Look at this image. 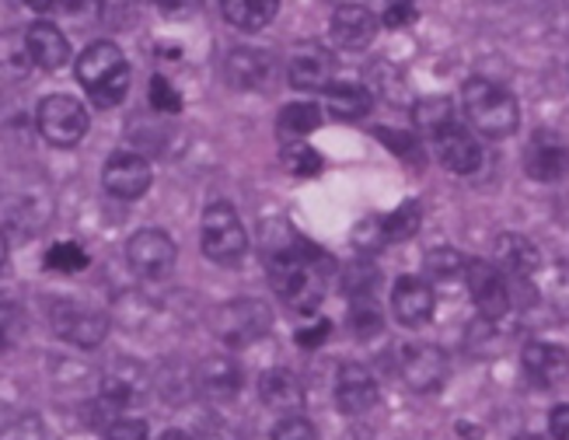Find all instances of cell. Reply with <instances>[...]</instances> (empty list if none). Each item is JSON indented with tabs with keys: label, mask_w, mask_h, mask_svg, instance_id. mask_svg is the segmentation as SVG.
I'll return each instance as SVG.
<instances>
[{
	"label": "cell",
	"mask_w": 569,
	"mask_h": 440,
	"mask_svg": "<svg viewBox=\"0 0 569 440\" xmlns=\"http://www.w3.org/2000/svg\"><path fill=\"white\" fill-rule=\"evenodd\" d=\"M517 440H541V437H531V433H528V437H517Z\"/></svg>",
	"instance_id": "681fc988"
},
{
	"label": "cell",
	"mask_w": 569,
	"mask_h": 440,
	"mask_svg": "<svg viewBox=\"0 0 569 440\" xmlns=\"http://www.w3.org/2000/svg\"><path fill=\"white\" fill-rule=\"evenodd\" d=\"M78 81L91 106L116 109L130 91V63L116 42H91L78 60Z\"/></svg>",
	"instance_id": "7a4b0ae2"
},
{
	"label": "cell",
	"mask_w": 569,
	"mask_h": 440,
	"mask_svg": "<svg viewBox=\"0 0 569 440\" xmlns=\"http://www.w3.org/2000/svg\"><path fill=\"white\" fill-rule=\"evenodd\" d=\"M24 8H32V11H39V14H46V11H53V0H21Z\"/></svg>",
	"instance_id": "f6af8a7d"
},
{
	"label": "cell",
	"mask_w": 569,
	"mask_h": 440,
	"mask_svg": "<svg viewBox=\"0 0 569 440\" xmlns=\"http://www.w3.org/2000/svg\"><path fill=\"white\" fill-rule=\"evenodd\" d=\"M433 290L427 280H419V277H402L399 283H395L391 290V308H395V318H399L402 326L409 329H419V326H427L430 318H433Z\"/></svg>",
	"instance_id": "4fadbf2b"
},
{
	"label": "cell",
	"mask_w": 569,
	"mask_h": 440,
	"mask_svg": "<svg viewBox=\"0 0 569 440\" xmlns=\"http://www.w3.org/2000/svg\"><path fill=\"white\" fill-rule=\"evenodd\" d=\"M161 440H192L189 433H182V430H164L161 433Z\"/></svg>",
	"instance_id": "bcb514c9"
},
{
	"label": "cell",
	"mask_w": 569,
	"mask_h": 440,
	"mask_svg": "<svg viewBox=\"0 0 569 440\" xmlns=\"http://www.w3.org/2000/svg\"><path fill=\"white\" fill-rule=\"evenodd\" d=\"M525 168L535 182H562L569 176V143L549 130L535 133L525 151Z\"/></svg>",
	"instance_id": "8fae6325"
},
{
	"label": "cell",
	"mask_w": 569,
	"mask_h": 440,
	"mask_svg": "<svg viewBox=\"0 0 569 440\" xmlns=\"http://www.w3.org/2000/svg\"><path fill=\"white\" fill-rule=\"evenodd\" d=\"M102 440H147V423L143 420H116Z\"/></svg>",
	"instance_id": "b9f144b4"
},
{
	"label": "cell",
	"mask_w": 569,
	"mask_h": 440,
	"mask_svg": "<svg viewBox=\"0 0 569 440\" xmlns=\"http://www.w3.org/2000/svg\"><path fill=\"white\" fill-rule=\"evenodd\" d=\"M269 266V283L280 298L301 311H311L321 301V273H318V256L308 244H277L266 259Z\"/></svg>",
	"instance_id": "6da1fadb"
},
{
	"label": "cell",
	"mask_w": 569,
	"mask_h": 440,
	"mask_svg": "<svg viewBox=\"0 0 569 440\" xmlns=\"http://www.w3.org/2000/svg\"><path fill=\"white\" fill-rule=\"evenodd\" d=\"M381 283V273L370 262H353V266H346V277H342V290L350 293L353 301H367L370 293L378 290Z\"/></svg>",
	"instance_id": "4316f807"
},
{
	"label": "cell",
	"mask_w": 569,
	"mask_h": 440,
	"mask_svg": "<svg viewBox=\"0 0 569 440\" xmlns=\"http://www.w3.org/2000/svg\"><path fill=\"white\" fill-rule=\"evenodd\" d=\"M238 367L231 360H207L203 367V388L210 396H234L238 391Z\"/></svg>",
	"instance_id": "f546056e"
},
{
	"label": "cell",
	"mask_w": 569,
	"mask_h": 440,
	"mask_svg": "<svg viewBox=\"0 0 569 440\" xmlns=\"http://www.w3.org/2000/svg\"><path fill=\"white\" fill-rule=\"evenodd\" d=\"M430 140H433L437 161L448 171H458V176H472V171L482 164V147H479V140L472 133L461 127V122H448V127L437 130Z\"/></svg>",
	"instance_id": "30bf717a"
},
{
	"label": "cell",
	"mask_w": 569,
	"mask_h": 440,
	"mask_svg": "<svg viewBox=\"0 0 569 440\" xmlns=\"http://www.w3.org/2000/svg\"><path fill=\"white\" fill-rule=\"evenodd\" d=\"M273 440H318V430L305 420V416H283L273 427Z\"/></svg>",
	"instance_id": "8d00e7d4"
},
{
	"label": "cell",
	"mask_w": 569,
	"mask_h": 440,
	"mask_svg": "<svg viewBox=\"0 0 569 440\" xmlns=\"http://www.w3.org/2000/svg\"><path fill=\"white\" fill-rule=\"evenodd\" d=\"M283 164H287L290 176L311 179V176H318V171H321V154L311 151V147H308L305 140H290V143L283 147Z\"/></svg>",
	"instance_id": "4dcf8cb0"
},
{
	"label": "cell",
	"mask_w": 569,
	"mask_h": 440,
	"mask_svg": "<svg viewBox=\"0 0 569 440\" xmlns=\"http://www.w3.org/2000/svg\"><path fill=\"white\" fill-rule=\"evenodd\" d=\"M29 46H24V36H8L0 39V70H11V73H21L29 67Z\"/></svg>",
	"instance_id": "d6a6232c"
},
{
	"label": "cell",
	"mask_w": 569,
	"mask_h": 440,
	"mask_svg": "<svg viewBox=\"0 0 569 440\" xmlns=\"http://www.w3.org/2000/svg\"><path fill=\"white\" fill-rule=\"evenodd\" d=\"M102 186L116 200H140V196L151 189V164L137 151H116L106 161Z\"/></svg>",
	"instance_id": "52a82bcc"
},
{
	"label": "cell",
	"mask_w": 569,
	"mask_h": 440,
	"mask_svg": "<svg viewBox=\"0 0 569 440\" xmlns=\"http://www.w3.org/2000/svg\"><path fill=\"white\" fill-rule=\"evenodd\" d=\"M412 119H416V127L423 130V133H437L443 130L448 122H455V102L448 94H433V98H419L416 109H412Z\"/></svg>",
	"instance_id": "484cf974"
},
{
	"label": "cell",
	"mask_w": 569,
	"mask_h": 440,
	"mask_svg": "<svg viewBox=\"0 0 569 440\" xmlns=\"http://www.w3.org/2000/svg\"><path fill=\"white\" fill-rule=\"evenodd\" d=\"M88 266V252L81 249L78 241H60L53 249L46 252V269H53V273H81Z\"/></svg>",
	"instance_id": "f1b7e54d"
},
{
	"label": "cell",
	"mask_w": 569,
	"mask_h": 440,
	"mask_svg": "<svg viewBox=\"0 0 569 440\" xmlns=\"http://www.w3.org/2000/svg\"><path fill=\"white\" fill-rule=\"evenodd\" d=\"M427 269H430L433 277H440V280H451V277H458L461 269H465V259L458 252H451V249H433L427 256Z\"/></svg>",
	"instance_id": "e575fe53"
},
{
	"label": "cell",
	"mask_w": 569,
	"mask_h": 440,
	"mask_svg": "<svg viewBox=\"0 0 569 440\" xmlns=\"http://www.w3.org/2000/svg\"><path fill=\"white\" fill-rule=\"evenodd\" d=\"M336 8H363V0H329Z\"/></svg>",
	"instance_id": "7dc6e473"
},
{
	"label": "cell",
	"mask_w": 569,
	"mask_h": 440,
	"mask_svg": "<svg viewBox=\"0 0 569 440\" xmlns=\"http://www.w3.org/2000/svg\"><path fill=\"white\" fill-rule=\"evenodd\" d=\"M353 241H357V249L360 252H381L385 244H388V234H385V217H367L360 220V228L353 231Z\"/></svg>",
	"instance_id": "1f68e13d"
},
{
	"label": "cell",
	"mask_w": 569,
	"mask_h": 440,
	"mask_svg": "<svg viewBox=\"0 0 569 440\" xmlns=\"http://www.w3.org/2000/svg\"><path fill=\"white\" fill-rule=\"evenodd\" d=\"M350 326L357 329V336H375V332H381V311L370 304V298L367 301H357L353 304V311H350Z\"/></svg>",
	"instance_id": "d590c367"
},
{
	"label": "cell",
	"mask_w": 569,
	"mask_h": 440,
	"mask_svg": "<svg viewBox=\"0 0 569 440\" xmlns=\"http://www.w3.org/2000/svg\"><path fill=\"white\" fill-rule=\"evenodd\" d=\"M525 371L538 388H556L569 378V353L556 342H531L525 350Z\"/></svg>",
	"instance_id": "2e32d148"
},
{
	"label": "cell",
	"mask_w": 569,
	"mask_h": 440,
	"mask_svg": "<svg viewBox=\"0 0 569 440\" xmlns=\"http://www.w3.org/2000/svg\"><path fill=\"white\" fill-rule=\"evenodd\" d=\"M419 14L416 0H385V11H381V21L388 24V29H406V24H412Z\"/></svg>",
	"instance_id": "74e56055"
},
{
	"label": "cell",
	"mask_w": 569,
	"mask_h": 440,
	"mask_svg": "<svg viewBox=\"0 0 569 440\" xmlns=\"http://www.w3.org/2000/svg\"><path fill=\"white\" fill-rule=\"evenodd\" d=\"M4 259H8V238L0 231V266H4Z\"/></svg>",
	"instance_id": "c3c4849f"
},
{
	"label": "cell",
	"mask_w": 569,
	"mask_h": 440,
	"mask_svg": "<svg viewBox=\"0 0 569 440\" xmlns=\"http://www.w3.org/2000/svg\"><path fill=\"white\" fill-rule=\"evenodd\" d=\"M326 336H329V322H318V326H308V329L297 332V342L311 350V347H321V342H326Z\"/></svg>",
	"instance_id": "7bdbcfd3"
},
{
	"label": "cell",
	"mask_w": 569,
	"mask_h": 440,
	"mask_svg": "<svg viewBox=\"0 0 569 440\" xmlns=\"http://www.w3.org/2000/svg\"><path fill=\"white\" fill-rule=\"evenodd\" d=\"M158 11L171 21H186L192 14H200L203 11V0H154Z\"/></svg>",
	"instance_id": "60d3db41"
},
{
	"label": "cell",
	"mask_w": 569,
	"mask_h": 440,
	"mask_svg": "<svg viewBox=\"0 0 569 440\" xmlns=\"http://www.w3.org/2000/svg\"><path fill=\"white\" fill-rule=\"evenodd\" d=\"M419 220H423V210H419V203H402L399 210H391L385 217V234H388V244L391 241H409L416 231H419Z\"/></svg>",
	"instance_id": "83f0119b"
},
{
	"label": "cell",
	"mask_w": 569,
	"mask_h": 440,
	"mask_svg": "<svg viewBox=\"0 0 569 440\" xmlns=\"http://www.w3.org/2000/svg\"><path fill=\"white\" fill-rule=\"evenodd\" d=\"M336 402L346 416H360L378 402V381L360 363H342L336 374Z\"/></svg>",
	"instance_id": "5bb4252c"
},
{
	"label": "cell",
	"mask_w": 569,
	"mask_h": 440,
	"mask_svg": "<svg viewBox=\"0 0 569 440\" xmlns=\"http://www.w3.org/2000/svg\"><path fill=\"white\" fill-rule=\"evenodd\" d=\"M200 241H203V256L220 262V266L238 262L244 256V249H249V234H244V228H241V217L228 203L207 207Z\"/></svg>",
	"instance_id": "277c9868"
},
{
	"label": "cell",
	"mask_w": 569,
	"mask_h": 440,
	"mask_svg": "<svg viewBox=\"0 0 569 440\" xmlns=\"http://www.w3.org/2000/svg\"><path fill=\"white\" fill-rule=\"evenodd\" d=\"M465 280L486 318H503L510 311V290L507 280L500 277V269H492L486 262H465Z\"/></svg>",
	"instance_id": "7c38bea8"
},
{
	"label": "cell",
	"mask_w": 569,
	"mask_h": 440,
	"mask_svg": "<svg viewBox=\"0 0 569 440\" xmlns=\"http://www.w3.org/2000/svg\"><path fill=\"white\" fill-rule=\"evenodd\" d=\"M24 46H29L32 63L42 70H60L70 60V42L53 21H36L32 29L24 32Z\"/></svg>",
	"instance_id": "e0dca14e"
},
{
	"label": "cell",
	"mask_w": 569,
	"mask_h": 440,
	"mask_svg": "<svg viewBox=\"0 0 569 440\" xmlns=\"http://www.w3.org/2000/svg\"><path fill=\"white\" fill-rule=\"evenodd\" d=\"M378 18L367 8H336L332 14V42L339 49H367L375 42Z\"/></svg>",
	"instance_id": "ac0fdd59"
},
{
	"label": "cell",
	"mask_w": 569,
	"mask_h": 440,
	"mask_svg": "<svg viewBox=\"0 0 569 440\" xmlns=\"http://www.w3.org/2000/svg\"><path fill=\"white\" fill-rule=\"evenodd\" d=\"M176 241L158 228H143L127 241V259L140 277H164L176 266Z\"/></svg>",
	"instance_id": "9c48e42d"
},
{
	"label": "cell",
	"mask_w": 569,
	"mask_h": 440,
	"mask_svg": "<svg viewBox=\"0 0 569 440\" xmlns=\"http://www.w3.org/2000/svg\"><path fill=\"white\" fill-rule=\"evenodd\" d=\"M461 106L472 119V127L486 137H510L517 130V119H521L517 98L486 78H472L461 88Z\"/></svg>",
	"instance_id": "3957f363"
},
{
	"label": "cell",
	"mask_w": 569,
	"mask_h": 440,
	"mask_svg": "<svg viewBox=\"0 0 569 440\" xmlns=\"http://www.w3.org/2000/svg\"><path fill=\"white\" fill-rule=\"evenodd\" d=\"M497 259L500 266L507 269V273L513 277H528L538 269V252H535V244L521 234H500L497 238Z\"/></svg>",
	"instance_id": "cb8c5ba5"
},
{
	"label": "cell",
	"mask_w": 569,
	"mask_h": 440,
	"mask_svg": "<svg viewBox=\"0 0 569 440\" xmlns=\"http://www.w3.org/2000/svg\"><path fill=\"white\" fill-rule=\"evenodd\" d=\"M269 326V314L259 301H234L228 308V329H224V339L241 347V342H252L266 332Z\"/></svg>",
	"instance_id": "7402d4cb"
},
{
	"label": "cell",
	"mask_w": 569,
	"mask_h": 440,
	"mask_svg": "<svg viewBox=\"0 0 569 440\" xmlns=\"http://www.w3.org/2000/svg\"><path fill=\"white\" fill-rule=\"evenodd\" d=\"M39 133L53 147H78L88 137V109L73 94H49L39 102Z\"/></svg>",
	"instance_id": "5b68a950"
},
{
	"label": "cell",
	"mask_w": 569,
	"mask_h": 440,
	"mask_svg": "<svg viewBox=\"0 0 569 440\" xmlns=\"http://www.w3.org/2000/svg\"><path fill=\"white\" fill-rule=\"evenodd\" d=\"M287 78L297 91H329L332 78H336V60L326 46L318 42H305L290 53L287 63Z\"/></svg>",
	"instance_id": "ba28073f"
},
{
	"label": "cell",
	"mask_w": 569,
	"mask_h": 440,
	"mask_svg": "<svg viewBox=\"0 0 569 440\" xmlns=\"http://www.w3.org/2000/svg\"><path fill=\"white\" fill-rule=\"evenodd\" d=\"M53 11H60L67 18L94 21L98 14H102V0H53Z\"/></svg>",
	"instance_id": "f35d334b"
},
{
	"label": "cell",
	"mask_w": 569,
	"mask_h": 440,
	"mask_svg": "<svg viewBox=\"0 0 569 440\" xmlns=\"http://www.w3.org/2000/svg\"><path fill=\"white\" fill-rule=\"evenodd\" d=\"M228 81L234 88L256 91L269 81V70H273V60H269L262 49H231V57L224 63Z\"/></svg>",
	"instance_id": "ffe728a7"
},
{
	"label": "cell",
	"mask_w": 569,
	"mask_h": 440,
	"mask_svg": "<svg viewBox=\"0 0 569 440\" xmlns=\"http://www.w3.org/2000/svg\"><path fill=\"white\" fill-rule=\"evenodd\" d=\"M399 371L412 391H437L443 384V374H448V363H443V353L433 347H406Z\"/></svg>",
	"instance_id": "9a60e30c"
},
{
	"label": "cell",
	"mask_w": 569,
	"mask_h": 440,
	"mask_svg": "<svg viewBox=\"0 0 569 440\" xmlns=\"http://www.w3.org/2000/svg\"><path fill=\"white\" fill-rule=\"evenodd\" d=\"M220 11H224L228 24H234V29L262 32L277 18L280 0H220Z\"/></svg>",
	"instance_id": "44dd1931"
},
{
	"label": "cell",
	"mask_w": 569,
	"mask_h": 440,
	"mask_svg": "<svg viewBox=\"0 0 569 440\" xmlns=\"http://www.w3.org/2000/svg\"><path fill=\"white\" fill-rule=\"evenodd\" d=\"M259 399L269 409L293 416V412H301V406H305V388L290 371H280V367H277V371H266L259 378Z\"/></svg>",
	"instance_id": "d6986e66"
},
{
	"label": "cell",
	"mask_w": 569,
	"mask_h": 440,
	"mask_svg": "<svg viewBox=\"0 0 569 440\" xmlns=\"http://www.w3.org/2000/svg\"><path fill=\"white\" fill-rule=\"evenodd\" d=\"M18 329H21V314H18V308L8 304V301H0V353H4V350L11 347V342H14Z\"/></svg>",
	"instance_id": "ab89813d"
},
{
	"label": "cell",
	"mask_w": 569,
	"mask_h": 440,
	"mask_svg": "<svg viewBox=\"0 0 569 440\" xmlns=\"http://www.w3.org/2000/svg\"><path fill=\"white\" fill-rule=\"evenodd\" d=\"M326 109L336 119H363L370 109H375V94H370L363 84L339 81L326 91Z\"/></svg>",
	"instance_id": "603a6c76"
},
{
	"label": "cell",
	"mask_w": 569,
	"mask_h": 440,
	"mask_svg": "<svg viewBox=\"0 0 569 440\" xmlns=\"http://www.w3.org/2000/svg\"><path fill=\"white\" fill-rule=\"evenodd\" d=\"M318 127H321V112L311 102H290L280 109V119H277V130L283 140H301Z\"/></svg>",
	"instance_id": "d4e9b609"
},
{
	"label": "cell",
	"mask_w": 569,
	"mask_h": 440,
	"mask_svg": "<svg viewBox=\"0 0 569 440\" xmlns=\"http://www.w3.org/2000/svg\"><path fill=\"white\" fill-rule=\"evenodd\" d=\"M549 430L556 440H569V406H556L549 416Z\"/></svg>",
	"instance_id": "ee69618b"
},
{
	"label": "cell",
	"mask_w": 569,
	"mask_h": 440,
	"mask_svg": "<svg viewBox=\"0 0 569 440\" xmlns=\"http://www.w3.org/2000/svg\"><path fill=\"white\" fill-rule=\"evenodd\" d=\"M49 322H53L60 339L73 342V347H84V350L98 347L109 332L106 314H98L84 304H70V301H57L53 311H49Z\"/></svg>",
	"instance_id": "8992f818"
},
{
	"label": "cell",
	"mask_w": 569,
	"mask_h": 440,
	"mask_svg": "<svg viewBox=\"0 0 569 440\" xmlns=\"http://www.w3.org/2000/svg\"><path fill=\"white\" fill-rule=\"evenodd\" d=\"M147 98H151V109H158V112H179L182 109V94L176 91V84H171L168 78H151V91H147Z\"/></svg>",
	"instance_id": "836d02e7"
}]
</instances>
